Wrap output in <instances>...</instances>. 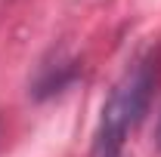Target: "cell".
Returning <instances> with one entry per match:
<instances>
[{
	"instance_id": "obj_1",
	"label": "cell",
	"mask_w": 161,
	"mask_h": 157,
	"mask_svg": "<svg viewBox=\"0 0 161 157\" xmlns=\"http://www.w3.org/2000/svg\"><path fill=\"white\" fill-rule=\"evenodd\" d=\"M155 68L149 62H136L133 68L124 71V77L112 86V93L102 105L99 123L93 133V157H118L127 136L140 126L146 117L152 93H155Z\"/></svg>"
},
{
	"instance_id": "obj_2",
	"label": "cell",
	"mask_w": 161,
	"mask_h": 157,
	"mask_svg": "<svg viewBox=\"0 0 161 157\" xmlns=\"http://www.w3.org/2000/svg\"><path fill=\"white\" fill-rule=\"evenodd\" d=\"M75 77H78V62L59 53L53 62H43L37 68V77L31 83V96L34 99H50L56 93H62L65 86H71Z\"/></svg>"
},
{
	"instance_id": "obj_3",
	"label": "cell",
	"mask_w": 161,
	"mask_h": 157,
	"mask_svg": "<svg viewBox=\"0 0 161 157\" xmlns=\"http://www.w3.org/2000/svg\"><path fill=\"white\" fill-rule=\"evenodd\" d=\"M155 142H158V148H161V117H158V133H155Z\"/></svg>"
}]
</instances>
